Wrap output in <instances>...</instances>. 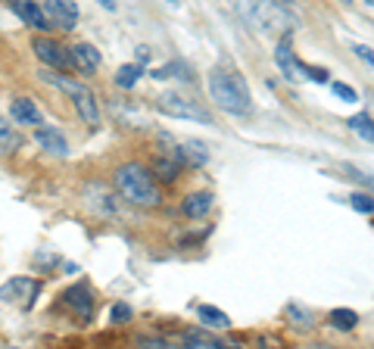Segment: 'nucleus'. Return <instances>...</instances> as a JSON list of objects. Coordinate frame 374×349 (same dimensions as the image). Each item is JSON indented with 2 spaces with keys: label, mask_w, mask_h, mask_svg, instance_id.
Returning a JSON list of instances; mask_svg holds the SVG:
<instances>
[{
  "label": "nucleus",
  "mask_w": 374,
  "mask_h": 349,
  "mask_svg": "<svg viewBox=\"0 0 374 349\" xmlns=\"http://www.w3.org/2000/svg\"><path fill=\"white\" fill-rule=\"evenodd\" d=\"M209 97L228 115H247L253 109V97H250V87L243 82V75L228 69L209 72Z\"/></svg>",
  "instance_id": "obj_1"
},
{
  "label": "nucleus",
  "mask_w": 374,
  "mask_h": 349,
  "mask_svg": "<svg viewBox=\"0 0 374 349\" xmlns=\"http://www.w3.org/2000/svg\"><path fill=\"white\" fill-rule=\"evenodd\" d=\"M116 191L128 203H134V206H160V200H162L156 181L138 163H125L116 169Z\"/></svg>",
  "instance_id": "obj_2"
},
{
  "label": "nucleus",
  "mask_w": 374,
  "mask_h": 349,
  "mask_svg": "<svg viewBox=\"0 0 374 349\" xmlns=\"http://www.w3.org/2000/svg\"><path fill=\"white\" fill-rule=\"evenodd\" d=\"M156 106H160L162 115H172V119H187V122H200V125H212V115L206 106H200L197 100L184 97L178 91H162L156 97Z\"/></svg>",
  "instance_id": "obj_3"
},
{
  "label": "nucleus",
  "mask_w": 374,
  "mask_h": 349,
  "mask_svg": "<svg viewBox=\"0 0 374 349\" xmlns=\"http://www.w3.org/2000/svg\"><path fill=\"white\" fill-rule=\"evenodd\" d=\"M275 63H278V69L284 72V78H290V82H306V63H299V56L293 53L290 32L280 34V41L275 47Z\"/></svg>",
  "instance_id": "obj_4"
},
{
  "label": "nucleus",
  "mask_w": 374,
  "mask_h": 349,
  "mask_svg": "<svg viewBox=\"0 0 374 349\" xmlns=\"http://www.w3.org/2000/svg\"><path fill=\"white\" fill-rule=\"evenodd\" d=\"M32 50H34V56H38L44 65H53V69H63V72L72 69L69 47H63L60 41H53V38H34Z\"/></svg>",
  "instance_id": "obj_5"
},
{
  "label": "nucleus",
  "mask_w": 374,
  "mask_h": 349,
  "mask_svg": "<svg viewBox=\"0 0 374 349\" xmlns=\"http://www.w3.org/2000/svg\"><path fill=\"white\" fill-rule=\"evenodd\" d=\"M38 281L32 278H13L0 287V300L4 303H19L22 309H32L34 305V296H38Z\"/></svg>",
  "instance_id": "obj_6"
},
{
  "label": "nucleus",
  "mask_w": 374,
  "mask_h": 349,
  "mask_svg": "<svg viewBox=\"0 0 374 349\" xmlns=\"http://www.w3.org/2000/svg\"><path fill=\"white\" fill-rule=\"evenodd\" d=\"M44 16L50 25L63 28V32H72L78 25V6L72 0H47L44 4Z\"/></svg>",
  "instance_id": "obj_7"
},
{
  "label": "nucleus",
  "mask_w": 374,
  "mask_h": 349,
  "mask_svg": "<svg viewBox=\"0 0 374 349\" xmlns=\"http://www.w3.org/2000/svg\"><path fill=\"white\" fill-rule=\"evenodd\" d=\"M69 56H72V69H78L82 75H94L100 69V63H103V56H100V50L94 44H75V47H69Z\"/></svg>",
  "instance_id": "obj_8"
},
{
  "label": "nucleus",
  "mask_w": 374,
  "mask_h": 349,
  "mask_svg": "<svg viewBox=\"0 0 374 349\" xmlns=\"http://www.w3.org/2000/svg\"><path fill=\"white\" fill-rule=\"evenodd\" d=\"M63 303H66L78 318H91V312H94V296H91L88 284H72L66 293H63Z\"/></svg>",
  "instance_id": "obj_9"
},
{
  "label": "nucleus",
  "mask_w": 374,
  "mask_h": 349,
  "mask_svg": "<svg viewBox=\"0 0 374 349\" xmlns=\"http://www.w3.org/2000/svg\"><path fill=\"white\" fill-rule=\"evenodd\" d=\"M72 103H75L78 115H82V122H88V125H100V109H97V100H94V94L88 87L75 84V91H72Z\"/></svg>",
  "instance_id": "obj_10"
},
{
  "label": "nucleus",
  "mask_w": 374,
  "mask_h": 349,
  "mask_svg": "<svg viewBox=\"0 0 374 349\" xmlns=\"http://www.w3.org/2000/svg\"><path fill=\"white\" fill-rule=\"evenodd\" d=\"M34 144L44 147L47 153H53V156H66L69 153V144H66V137H63V131H56L50 125H38V131H34Z\"/></svg>",
  "instance_id": "obj_11"
},
{
  "label": "nucleus",
  "mask_w": 374,
  "mask_h": 349,
  "mask_svg": "<svg viewBox=\"0 0 374 349\" xmlns=\"http://www.w3.org/2000/svg\"><path fill=\"white\" fill-rule=\"evenodd\" d=\"M13 10L19 13V19L25 22V25H32V28H50V22H47V16H44V6H38V0H19Z\"/></svg>",
  "instance_id": "obj_12"
},
{
  "label": "nucleus",
  "mask_w": 374,
  "mask_h": 349,
  "mask_svg": "<svg viewBox=\"0 0 374 349\" xmlns=\"http://www.w3.org/2000/svg\"><path fill=\"white\" fill-rule=\"evenodd\" d=\"M10 115H13V122H19V125H38V122H41L38 106H34L28 97H13Z\"/></svg>",
  "instance_id": "obj_13"
},
{
  "label": "nucleus",
  "mask_w": 374,
  "mask_h": 349,
  "mask_svg": "<svg viewBox=\"0 0 374 349\" xmlns=\"http://www.w3.org/2000/svg\"><path fill=\"white\" fill-rule=\"evenodd\" d=\"M197 318H200V324L209 327V331H228V327H231V318H228V312L215 309V305H200Z\"/></svg>",
  "instance_id": "obj_14"
},
{
  "label": "nucleus",
  "mask_w": 374,
  "mask_h": 349,
  "mask_svg": "<svg viewBox=\"0 0 374 349\" xmlns=\"http://www.w3.org/2000/svg\"><path fill=\"white\" fill-rule=\"evenodd\" d=\"M212 203H215V196H212L209 191L191 193V196L184 200V215H187V218H203V215L212 209Z\"/></svg>",
  "instance_id": "obj_15"
},
{
  "label": "nucleus",
  "mask_w": 374,
  "mask_h": 349,
  "mask_svg": "<svg viewBox=\"0 0 374 349\" xmlns=\"http://www.w3.org/2000/svg\"><path fill=\"white\" fill-rule=\"evenodd\" d=\"M178 163L206 165V163H209V150H206L200 141H187V144H181V147H178Z\"/></svg>",
  "instance_id": "obj_16"
},
{
  "label": "nucleus",
  "mask_w": 374,
  "mask_h": 349,
  "mask_svg": "<svg viewBox=\"0 0 374 349\" xmlns=\"http://www.w3.org/2000/svg\"><path fill=\"white\" fill-rule=\"evenodd\" d=\"M141 75H143V65H141V63H125V65H122V69L116 72V84L125 87V91H131V87L141 82Z\"/></svg>",
  "instance_id": "obj_17"
},
{
  "label": "nucleus",
  "mask_w": 374,
  "mask_h": 349,
  "mask_svg": "<svg viewBox=\"0 0 374 349\" xmlns=\"http://www.w3.org/2000/svg\"><path fill=\"white\" fill-rule=\"evenodd\" d=\"M184 343L187 346H197V349H225L228 346V343H221L219 337H212V334H203V331L184 334Z\"/></svg>",
  "instance_id": "obj_18"
},
{
  "label": "nucleus",
  "mask_w": 374,
  "mask_h": 349,
  "mask_svg": "<svg viewBox=\"0 0 374 349\" xmlns=\"http://www.w3.org/2000/svg\"><path fill=\"white\" fill-rule=\"evenodd\" d=\"M169 75H175V78H181V82H191L193 78V72H191V65L181 63V60H175V63H169V65H162V69H156L153 72V78H169Z\"/></svg>",
  "instance_id": "obj_19"
},
{
  "label": "nucleus",
  "mask_w": 374,
  "mask_h": 349,
  "mask_svg": "<svg viewBox=\"0 0 374 349\" xmlns=\"http://www.w3.org/2000/svg\"><path fill=\"white\" fill-rule=\"evenodd\" d=\"M328 322L334 324L337 331H352V327L359 324V315H356L352 309H334V312L328 315Z\"/></svg>",
  "instance_id": "obj_20"
},
{
  "label": "nucleus",
  "mask_w": 374,
  "mask_h": 349,
  "mask_svg": "<svg viewBox=\"0 0 374 349\" xmlns=\"http://www.w3.org/2000/svg\"><path fill=\"white\" fill-rule=\"evenodd\" d=\"M19 144H22V137L13 131L10 122L0 119V153H13V150L19 147Z\"/></svg>",
  "instance_id": "obj_21"
},
{
  "label": "nucleus",
  "mask_w": 374,
  "mask_h": 349,
  "mask_svg": "<svg viewBox=\"0 0 374 349\" xmlns=\"http://www.w3.org/2000/svg\"><path fill=\"white\" fill-rule=\"evenodd\" d=\"M349 128L356 131V134H362L365 141H374V128H371V113H359V115H352L349 119Z\"/></svg>",
  "instance_id": "obj_22"
},
{
  "label": "nucleus",
  "mask_w": 374,
  "mask_h": 349,
  "mask_svg": "<svg viewBox=\"0 0 374 349\" xmlns=\"http://www.w3.org/2000/svg\"><path fill=\"white\" fill-rule=\"evenodd\" d=\"M178 169H181L178 159H160V163H156V178H162L165 184H169V181L178 178Z\"/></svg>",
  "instance_id": "obj_23"
},
{
  "label": "nucleus",
  "mask_w": 374,
  "mask_h": 349,
  "mask_svg": "<svg viewBox=\"0 0 374 349\" xmlns=\"http://www.w3.org/2000/svg\"><path fill=\"white\" fill-rule=\"evenodd\" d=\"M349 203H352V209H356V212H362V215H371L374 212V203H371V196L368 193H352L349 196Z\"/></svg>",
  "instance_id": "obj_24"
},
{
  "label": "nucleus",
  "mask_w": 374,
  "mask_h": 349,
  "mask_svg": "<svg viewBox=\"0 0 374 349\" xmlns=\"http://www.w3.org/2000/svg\"><path fill=\"white\" fill-rule=\"evenodd\" d=\"M110 322H112V324L131 322V305H128V303H116V305L110 309Z\"/></svg>",
  "instance_id": "obj_25"
},
{
  "label": "nucleus",
  "mask_w": 374,
  "mask_h": 349,
  "mask_svg": "<svg viewBox=\"0 0 374 349\" xmlns=\"http://www.w3.org/2000/svg\"><path fill=\"white\" fill-rule=\"evenodd\" d=\"M287 318H293L299 327H309V322H312V315L306 309H299V305H287Z\"/></svg>",
  "instance_id": "obj_26"
},
{
  "label": "nucleus",
  "mask_w": 374,
  "mask_h": 349,
  "mask_svg": "<svg viewBox=\"0 0 374 349\" xmlns=\"http://www.w3.org/2000/svg\"><path fill=\"white\" fill-rule=\"evenodd\" d=\"M330 87H334V94H337V97H340V100H347V103H356V100H359V94L352 91L349 84H343V82H334Z\"/></svg>",
  "instance_id": "obj_27"
},
{
  "label": "nucleus",
  "mask_w": 374,
  "mask_h": 349,
  "mask_svg": "<svg viewBox=\"0 0 374 349\" xmlns=\"http://www.w3.org/2000/svg\"><path fill=\"white\" fill-rule=\"evenodd\" d=\"M306 82L325 84L328 82V69H321V65H306Z\"/></svg>",
  "instance_id": "obj_28"
},
{
  "label": "nucleus",
  "mask_w": 374,
  "mask_h": 349,
  "mask_svg": "<svg viewBox=\"0 0 374 349\" xmlns=\"http://www.w3.org/2000/svg\"><path fill=\"white\" fill-rule=\"evenodd\" d=\"M356 56H362V60H365V63H368V65L374 63V56H371V50H368V47H365V44H356Z\"/></svg>",
  "instance_id": "obj_29"
},
{
  "label": "nucleus",
  "mask_w": 374,
  "mask_h": 349,
  "mask_svg": "<svg viewBox=\"0 0 374 349\" xmlns=\"http://www.w3.org/2000/svg\"><path fill=\"white\" fill-rule=\"evenodd\" d=\"M100 6H103V10H116V0H97Z\"/></svg>",
  "instance_id": "obj_30"
},
{
  "label": "nucleus",
  "mask_w": 374,
  "mask_h": 349,
  "mask_svg": "<svg viewBox=\"0 0 374 349\" xmlns=\"http://www.w3.org/2000/svg\"><path fill=\"white\" fill-rule=\"evenodd\" d=\"M6 4H10V6H16V4H19V0H6Z\"/></svg>",
  "instance_id": "obj_31"
},
{
  "label": "nucleus",
  "mask_w": 374,
  "mask_h": 349,
  "mask_svg": "<svg viewBox=\"0 0 374 349\" xmlns=\"http://www.w3.org/2000/svg\"><path fill=\"white\" fill-rule=\"evenodd\" d=\"M340 4H347V6H349V4H352V0H340Z\"/></svg>",
  "instance_id": "obj_32"
},
{
  "label": "nucleus",
  "mask_w": 374,
  "mask_h": 349,
  "mask_svg": "<svg viewBox=\"0 0 374 349\" xmlns=\"http://www.w3.org/2000/svg\"><path fill=\"white\" fill-rule=\"evenodd\" d=\"M169 4H181V0H169Z\"/></svg>",
  "instance_id": "obj_33"
}]
</instances>
